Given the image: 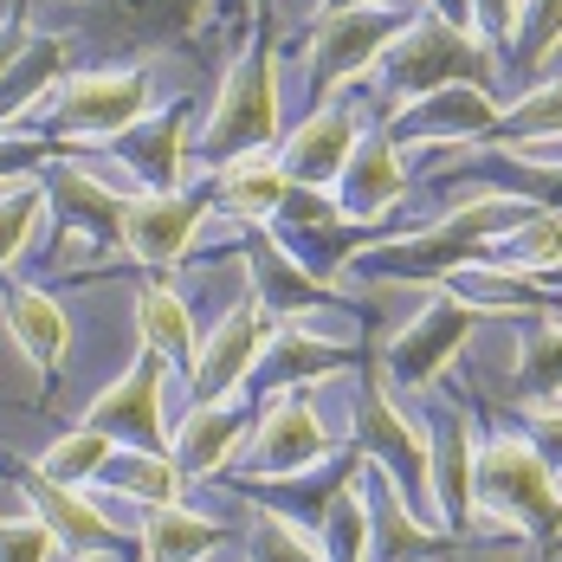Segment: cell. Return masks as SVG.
<instances>
[{
  "mask_svg": "<svg viewBox=\"0 0 562 562\" xmlns=\"http://www.w3.org/2000/svg\"><path fill=\"white\" fill-rule=\"evenodd\" d=\"M485 143H505V149H557L562 143V78L537 85L530 98H517L510 111H498Z\"/></svg>",
  "mask_w": 562,
  "mask_h": 562,
  "instance_id": "obj_35",
  "label": "cell"
},
{
  "mask_svg": "<svg viewBox=\"0 0 562 562\" xmlns=\"http://www.w3.org/2000/svg\"><path fill=\"white\" fill-rule=\"evenodd\" d=\"M26 40H33V33H26V0H20V7L7 13V26H0V78L13 71V58L26 53Z\"/></svg>",
  "mask_w": 562,
  "mask_h": 562,
  "instance_id": "obj_47",
  "label": "cell"
},
{
  "mask_svg": "<svg viewBox=\"0 0 562 562\" xmlns=\"http://www.w3.org/2000/svg\"><path fill=\"white\" fill-rule=\"evenodd\" d=\"M317 459H330V427H324L311 389H284L266 394V414L252 420L233 465H239V479H279V472H304Z\"/></svg>",
  "mask_w": 562,
  "mask_h": 562,
  "instance_id": "obj_10",
  "label": "cell"
},
{
  "mask_svg": "<svg viewBox=\"0 0 562 562\" xmlns=\"http://www.w3.org/2000/svg\"><path fill=\"white\" fill-rule=\"evenodd\" d=\"M221 0H78L71 40H91L104 58L149 65L156 53L194 46Z\"/></svg>",
  "mask_w": 562,
  "mask_h": 562,
  "instance_id": "obj_6",
  "label": "cell"
},
{
  "mask_svg": "<svg viewBox=\"0 0 562 562\" xmlns=\"http://www.w3.org/2000/svg\"><path fill=\"white\" fill-rule=\"evenodd\" d=\"M472 505H479V530H517V537H530L543 557L562 550L557 472H550V459L530 447L524 434H498V440L479 447Z\"/></svg>",
  "mask_w": 562,
  "mask_h": 562,
  "instance_id": "obj_2",
  "label": "cell"
},
{
  "mask_svg": "<svg viewBox=\"0 0 562 562\" xmlns=\"http://www.w3.org/2000/svg\"><path fill=\"white\" fill-rule=\"evenodd\" d=\"M434 284L447 297H459V304L485 311V317H517V311L557 317L562 311V291L550 279H530V272H510V266H485V259H472V266H459V272H447Z\"/></svg>",
  "mask_w": 562,
  "mask_h": 562,
  "instance_id": "obj_25",
  "label": "cell"
},
{
  "mask_svg": "<svg viewBox=\"0 0 562 562\" xmlns=\"http://www.w3.org/2000/svg\"><path fill=\"white\" fill-rule=\"evenodd\" d=\"M53 530L40 524V517H26V524H0V562H53Z\"/></svg>",
  "mask_w": 562,
  "mask_h": 562,
  "instance_id": "obj_44",
  "label": "cell"
},
{
  "mask_svg": "<svg viewBox=\"0 0 562 562\" xmlns=\"http://www.w3.org/2000/svg\"><path fill=\"white\" fill-rule=\"evenodd\" d=\"M188 136H194V98H175L162 111H143L123 136H111V149L136 188L175 194L188 181Z\"/></svg>",
  "mask_w": 562,
  "mask_h": 562,
  "instance_id": "obj_16",
  "label": "cell"
},
{
  "mask_svg": "<svg viewBox=\"0 0 562 562\" xmlns=\"http://www.w3.org/2000/svg\"><path fill=\"white\" fill-rule=\"evenodd\" d=\"M284 194H291V175H284L279 149H252V156H233V162L214 169V201L252 226L272 221L284 207Z\"/></svg>",
  "mask_w": 562,
  "mask_h": 562,
  "instance_id": "obj_30",
  "label": "cell"
},
{
  "mask_svg": "<svg viewBox=\"0 0 562 562\" xmlns=\"http://www.w3.org/2000/svg\"><path fill=\"white\" fill-rule=\"evenodd\" d=\"M136 337L143 349H156L169 369H194V349H201V330H194V311H188V297L175 291V284H143L136 291Z\"/></svg>",
  "mask_w": 562,
  "mask_h": 562,
  "instance_id": "obj_31",
  "label": "cell"
},
{
  "mask_svg": "<svg viewBox=\"0 0 562 562\" xmlns=\"http://www.w3.org/2000/svg\"><path fill=\"white\" fill-rule=\"evenodd\" d=\"M394 143H420V149H465V143H485L492 123H498V98L479 91V85H447V91H427L401 111L375 116Z\"/></svg>",
  "mask_w": 562,
  "mask_h": 562,
  "instance_id": "obj_15",
  "label": "cell"
},
{
  "mask_svg": "<svg viewBox=\"0 0 562 562\" xmlns=\"http://www.w3.org/2000/svg\"><path fill=\"white\" fill-rule=\"evenodd\" d=\"M557 40H562V0H524L517 7V33H510L505 53L517 65H543V58L557 53Z\"/></svg>",
  "mask_w": 562,
  "mask_h": 562,
  "instance_id": "obj_41",
  "label": "cell"
},
{
  "mask_svg": "<svg viewBox=\"0 0 562 562\" xmlns=\"http://www.w3.org/2000/svg\"><path fill=\"white\" fill-rule=\"evenodd\" d=\"M221 543H233V530L207 510H188L181 498L143 505V530H136L143 562H207V550H221Z\"/></svg>",
  "mask_w": 562,
  "mask_h": 562,
  "instance_id": "obj_29",
  "label": "cell"
},
{
  "mask_svg": "<svg viewBox=\"0 0 562 562\" xmlns=\"http://www.w3.org/2000/svg\"><path fill=\"white\" fill-rule=\"evenodd\" d=\"M427 459H434V517L447 537H472L479 530V505H472V472H479V440L465 407L434 401L427 407Z\"/></svg>",
  "mask_w": 562,
  "mask_h": 562,
  "instance_id": "obj_14",
  "label": "cell"
},
{
  "mask_svg": "<svg viewBox=\"0 0 562 562\" xmlns=\"http://www.w3.org/2000/svg\"><path fill=\"white\" fill-rule=\"evenodd\" d=\"M479 324H492L485 311H472V304H459V297H427L420 311H414V324L401 330V337L375 356L382 362V375H389L394 394H427L440 389V375H447V362L465 349V337L479 330Z\"/></svg>",
  "mask_w": 562,
  "mask_h": 562,
  "instance_id": "obj_9",
  "label": "cell"
},
{
  "mask_svg": "<svg viewBox=\"0 0 562 562\" xmlns=\"http://www.w3.org/2000/svg\"><path fill=\"white\" fill-rule=\"evenodd\" d=\"M356 452L362 465H375L401 492V505L420 510V524L440 530L434 517V459H427V420L401 407V394L389 389L382 362L362 356V382H356Z\"/></svg>",
  "mask_w": 562,
  "mask_h": 562,
  "instance_id": "obj_3",
  "label": "cell"
},
{
  "mask_svg": "<svg viewBox=\"0 0 562 562\" xmlns=\"http://www.w3.org/2000/svg\"><path fill=\"white\" fill-rule=\"evenodd\" d=\"M375 65H382V111L375 116L401 111V104H414L427 91H447V85L492 91V46L479 33H459L447 20H434V13L427 20H407Z\"/></svg>",
  "mask_w": 562,
  "mask_h": 562,
  "instance_id": "obj_4",
  "label": "cell"
},
{
  "mask_svg": "<svg viewBox=\"0 0 562 562\" xmlns=\"http://www.w3.org/2000/svg\"><path fill=\"white\" fill-rule=\"evenodd\" d=\"M0 317H7V330L20 342V356L53 382L58 369H65V356H71V317L58 311V297L40 291V284H13L0 297Z\"/></svg>",
  "mask_w": 562,
  "mask_h": 562,
  "instance_id": "obj_28",
  "label": "cell"
},
{
  "mask_svg": "<svg viewBox=\"0 0 562 562\" xmlns=\"http://www.w3.org/2000/svg\"><path fill=\"white\" fill-rule=\"evenodd\" d=\"M201 221H207V194H201V188H175V194L136 188V194L123 201V252H130L136 266L169 272L175 259L188 252V239L201 233Z\"/></svg>",
  "mask_w": 562,
  "mask_h": 562,
  "instance_id": "obj_17",
  "label": "cell"
},
{
  "mask_svg": "<svg viewBox=\"0 0 562 562\" xmlns=\"http://www.w3.org/2000/svg\"><path fill=\"white\" fill-rule=\"evenodd\" d=\"M543 279H550V284H557V291H562V266H557V272H543Z\"/></svg>",
  "mask_w": 562,
  "mask_h": 562,
  "instance_id": "obj_50",
  "label": "cell"
},
{
  "mask_svg": "<svg viewBox=\"0 0 562 562\" xmlns=\"http://www.w3.org/2000/svg\"><path fill=\"white\" fill-rule=\"evenodd\" d=\"M530 214V201H517V194H479L472 207H452L440 226H427V233H382L375 246H362L349 266L356 272H369V279H389V284H434L459 272V266H472V259H485V246L510 233V226Z\"/></svg>",
  "mask_w": 562,
  "mask_h": 562,
  "instance_id": "obj_1",
  "label": "cell"
},
{
  "mask_svg": "<svg viewBox=\"0 0 562 562\" xmlns=\"http://www.w3.org/2000/svg\"><path fill=\"white\" fill-rule=\"evenodd\" d=\"M524 440L550 459V472H562V401H543V407H524Z\"/></svg>",
  "mask_w": 562,
  "mask_h": 562,
  "instance_id": "obj_45",
  "label": "cell"
},
{
  "mask_svg": "<svg viewBox=\"0 0 562 562\" xmlns=\"http://www.w3.org/2000/svg\"><path fill=\"white\" fill-rule=\"evenodd\" d=\"M116 452L111 434H98V427H78V434H65L58 447H46L33 465L46 472V479H58V485H91L98 472H104V459Z\"/></svg>",
  "mask_w": 562,
  "mask_h": 562,
  "instance_id": "obj_38",
  "label": "cell"
},
{
  "mask_svg": "<svg viewBox=\"0 0 562 562\" xmlns=\"http://www.w3.org/2000/svg\"><path fill=\"white\" fill-rule=\"evenodd\" d=\"M252 434V407L239 401H194L181 414V427L169 434V459L181 465V479H221L226 465L239 459Z\"/></svg>",
  "mask_w": 562,
  "mask_h": 562,
  "instance_id": "obj_23",
  "label": "cell"
},
{
  "mask_svg": "<svg viewBox=\"0 0 562 562\" xmlns=\"http://www.w3.org/2000/svg\"><path fill=\"white\" fill-rule=\"evenodd\" d=\"M362 356H369V349L304 337V330L279 324V330H272V342H266V356H259V369H252V382H259L266 394L311 389V382H330V375H342V369H362Z\"/></svg>",
  "mask_w": 562,
  "mask_h": 562,
  "instance_id": "obj_26",
  "label": "cell"
},
{
  "mask_svg": "<svg viewBox=\"0 0 562 562\" xmlns=\"http://www.w3.org/2000/svg\"><path fill=\"white\" fill-rule=\"evenodd\" d=\"M58 156V143L40 130V136H26V130H0V188L7 181H20V175H33V169H46Z\"/></svg>",
  "mask_w": 562,
  "mask_h": 562,
  "instance_id": "obj_43",
  "label": "cell"
},
{
  "mask_svg": "<svg viewBox=\"0 0 562 562\" xmlns=\"http://www.w3.org/2000/svg\"><path fill=\"white\" fill-rule=\"evenodd\" d=\"M246 272H252V297H259L279 324L304 317V311H337V284L311 279V272L279 246L272 226H252V233H246Z\"/></svg>",
  "mask_w": 562,
  "mask_h": 562,
  "instance_id": "obj_22",
  "label": "cell"
},
{
  "mask_svg": "<svg viewBox=\"0 0 562 562\" xmlns=\"http://www.w3.org/2000/svg\"><path fill=\"white\" fill-rule=\"evenodd\" d=\"M317 537H324V557L330 562H369V505H362L356 479H349V492L330 505V517L317 524Z\"/></svg>",
  "mask_w": 562,
  "mask_h": 562,
  "instance_id": "obj_40",
  "label": "cell"
},
{
  "mask_svg": "<svg viewBox=\"0 0 562 562\" xmlns=\"http://www.w3.org/2000/svg\"><path fill=\"white\" fill-rule=\"evenodd\" d=\"M85 427L111 434L116 447L169 452V362L156 349H136L130 375L111 382V389L85 407Z\"/></svg>",
  "mask_w": 562,
  "mask_h": 562,
  "instance_id": "obj_12",
  "label": "cell"
},
{
  "mask_svg": "<svg viewBox=\"0 0 562 562\" xmlns=\"http://www.w3.org/2000/svg\"><path fill=\"white\" fill-rule=\"evenodd\" d=\"M414 13L394 7H349V13H317L311 20V104H330L342 78H362L375 58L394 46V33Z\"/></svg>",
  "mask_w": 562,
  "mask_h": 562,
  "instance_id": "obj_11",
  "label": "cell"
},
{
  "mask_svg": "<svg viewBox=\"0 0 562 562\" xmlns=\"http://www.w3.org/2000/svg\"><path fill=\"white\" fill-rule=\"evenodd\" d=\"M246 550H252V562H330L317 530H304V524H291V517H279V510H266V505L252 510Z\"/></svg>",
  "mask_w": 562,
  "mask_h": 562,
  "instance_id": "obj_37",
  "label": "cell"
},
{
  "mask_svg": "<svg viewBox=\"0 0 562 562\" xmlns=\"http://www.w3.org/2000/svg\"><path fill=\"white\" fill-rule=\"evenodd\" d=\"M279 123V46H272V20H259V40L233 58V71L221 78V98L207 111V130H201L207 169L252 156V149H272Z\"/></svg>",
  "mask_w": 562,
  "mask_h": 562,
  "instance_id": "obj_5",
  "label": "cell"
},
{
  "mask_svg": "<svg viewBox=\"0 0 562 562\" xmlns=\"http://www.w3.org/2000/svg\"><path fill=\"white\" fill-rule=\"evenodd\" d=\"M65 65H71V33L26 40V53L13 58V71L0 78V130H20V116L46 98V85L65 78Z\"/></svg>",
  "mask_w": 562,
  "mask_h": 562,
  "instance_id": "obj_32",
  "label": "cell"
},
{
  "mask_svg": "<svg viewBox=\"0 0 562 562\" xmlns=\"http://www.w3.org/2000/svg\"><path fill=\"white\" fill-rule=\"evenodd\" d=\"M407 194H414V169L401 162V143L382 123H369L337 175V207L349 221H389V207Z\"/></svg>",
  "mask_w": 562,
  "mask_h": 562,
  "instance_id": "obj_19",
  "label": "cell"
},
{
  "mask_svg": "<svg viewBox=\"0 0 562 562\" xmlns=\"http://www.w3.org/2000/svg\"><path fill=\"white\" fill-rule=\"evenodd\" d=\"M46 221V181L40 175H20L0 188V272L33 246V233Z\"/></svg>",
  "mask_w": 562,
  "mask_h": 562,
  "instance_id": "obj_36",
  "label": "cell"
},
{
  "mask_svg": "<svg viewBox=\"0 0 562 562\" xmlns=\"http://www.w3.org/2000/svg\"><path fill=\"white\" fill-rule=\"evenodd\" d=\"M266 226L279 233L284 252H291L311 279H324V284H337L342 266H349L362 246H375V239H382V221H349L324 188H297V181H291L284 207Z\"/></svg>",
  "mask_w": 562,
  "mask_h": 562,
  "instance_id": "obj_8",
  "label": "cell"
},
{
  "mask_svg": "<svg viewBox=\"0 0 562 562\" xmlns=\"http://www.w3.org/2000/svg\"><path fill=\"white\" fill-rule=\"evenodd\" d=\"M272 330H279V317H272L259 297H239L221 324L201 337V349H194L188 394H194V401H233V394L252 382V369H259V356H266Z\"/></svg>",
  "mask_w": 562,
  "mask_h": 562,
  "instance_id": "obj_13",
  "label": "cell"
},
{
  "mask_svg": "<svg viewBox=\"0 0 562 562\" xmlns=\"http://www.w3.org/2000/svg\"><path fill=\"white\" fill-rule=\"evenodd\" d=\"M485 266H510V272H530V279L557 272L562 266V214L557 207H530L510 233H498L485 246Z\"/></svg>",
  "mask_w": 562,
  "mask_h": 562,
  "instance_id": "obj_34",
  "label": "cell"
},
{
  "mask_svg": "<svg viewBox=\"0 0 562 562\" xmlns=\"http://www.w3.org/2000/svg\"><path fill=\"white\" fill-rule=\"evenodd\" d=\"M517 7L524 0H472V13H479V40L492 46V53H505L510 33H517Z\"/></svg>",
  "mask_w": 562,
  "mask_h": 562,
  "instance_id": "obj_46",
  "label": "cell"
},
{
  "mask_svg": "<svg viewBox=\"0 0 562 562\" xmlns=\"http://www.w3.org/2000/svg\"><path fill=\"white\" fill-rule=\"evenodd\" d=\"M149 111V65H98L58 85L46 104V136L53 143H111L136 116Z\"/></svg>",
  "mask_w": 562,
  "mask_h": 562,
  "instance_id": "obj_7",
  "label": "cell"
},
{
  "mask_svg": "<svg viewBox=\"0 0 562 562\" xmlns=\"http://www.w3.org/2000/svg\"><path fill=\"white\" fill-rule=\"evenodd\" d=\"M434 7V20H447L459 33H479V13H472V0H427Z\"/></svg>",
  "mask_w": 562,
  "mask_h": 562,
  "instance_id": "obj_48",
  "label": "cell"
},
{
  "mask_svg": "<svg viewBox=\"0 0 562 562\" xmlns=\"http://www.w3.org/2000/svg\"><path fill=\"white\" fill-rule=\"evenodd\" d=\"M20 492L33 498V517L53 530V543H65L71 557H136V537H123L78 485H58L33 465V472H20Z\"/></svg>",
  "mask_w": 562,
  "mask_h": 562,
  "instance_id": "obj_18",
  "label": "cell"
},
{
  "mask_svg": "<svg viewBox=\"0 0 562 562\" xmlns=\"http://www.w3.org/2000/svg\"><path fill=\"white\" fill-rule=\"evenodd\" d=\"M356 136H362V111H356V104H324V111H311L279 143V162L297 188H337Z\"/></svg>",
  "mask_w": 562,
  "mask_h": 562,
  "instance_id": "obj_24",
  "label": "cell"
},
{
  "mask_svg": "<svg viewBox=\"0 0 562 562\" xmlns=\"http://www.w3.org/2000/svg\"><path fill=\"white\" fill-rule=\"evenodd\" d=\"M447 188L459 181H492V194H517L530 207H557L562 214V162H543V156H510V149H485V143H465V162H452L440 175Z\"/></svg>",
  "mask_w": 562,
  "mask_h": 562,
  "instance_id": "obj_27",
  "label": "cell"
},
{
  "mask_svg": "<svg viewBox=\"0 0 562 562\" xmlns=\"http://www.w3.org/2000/svg\"><path fill=\"white\" fill-rule=\"evenodd\" d=\"M349 7H382V0H317V13H349Z\"/></svg>",
  "mask_w": 562,
  "mask_h": 562,
  "instance_id": "obj_49",
  "label": "cell"
},
{
  "mask_svg": "<svg viewBox=\"0 0 562 562\" xmlns=\"http://www.w3.org/2000/svg\"><path fill=\"white\" fill-rule=\"evenodd\" d=\"M517 394L524 407H543V401H562V317L550 330H537L524 362H517Z\"/></svg>",
  "mask_w": 562,
  "mask_h": 562,
  "instance_id": "obj_39",
  "label": "cell"
},
{
  "mask_svg": "<svg viewBox=\"0 0 562 562\" xmlns=\"http://www.w3.org/2000/svg\"><path fill=\"white\" fill-rule=\"evenodd\" d=\"M434 562H543V550L517 530H472V537H452Z\"/></svg>",
  "mask_w": 562,
  "mask_h": 562,
  "instance_id": "obj_42",
  "label": "cell"
},
{
  "mask_svg": "<svg viewBox=\"0 0 562 562\" xmlns=\"http://www.w3.org/2000/svg\"><path fill=\"white\" fill-rule=\"evenodd\" d=\"M46 207H53L65 226H78L85 239H98V246H123V188H111L104 175H91L85 162H71V149L58 143V156L46 162Z\"/></svg>",
  "mask_w": 562,
  "mask_h": 562,
  "instance_id": "obj_20",
  "label": "cell"
},
{
  "mask_svg": "<svg viewBox=\"0 0 562 562\" xmlns=\"http://www.w3.org/2000/svg\"><path fill=\"white\" fill-rule=\"evenodd\" d=\"M362 472V452H330V459H317V465H304V472H279V479H233L252 505L279 510L291 524H304V530H317L330 505H337L342 492H349V479Z\"/></svg>",
  "mask_w": 562,
  "mask_h": 562,
  "instance_id": "obj_21",
  "label": "cell"
},
{
  "mask_svg": "<svg viewBox=\"0 0 562 562\" xmlns=\"http://www.w3.org/2000/svg\"><path fill=\"white\" fill-rule=\"evenodd\" d=\"M91 485H104V492L130 498V505H169V498H181V465H175L169 452L116 447L111 459H104V472H98Z\"/></svg>",
  "mask_w": 562,
  "mask_h": 562,
  "instance_id": "obj_33",
  "label": "cell"
},
{
  "mask_svg": "<svg viewBox=\"0 0 562 562\" xmlns=\"http://www.w3.org/2000/svg\"><path fill=\"white\" fill-rule=\"evenodd\" d=\"M239 7H246V0H239Z\"/></svg>",
  "mask_w": 562,
  "mask_h": 562,
  "instance_id": "obj_51",
  "label": "cell"
}]
</instances>
